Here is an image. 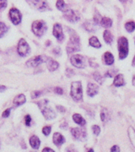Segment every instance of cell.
Returning a JSON list of instances; mask_svg holds the SVG:
<instances>
[{"label":"cell","instance_id":"6da1fadb","mask_svg":"<svg viewBox=\"0 0 135 152\" xmlns=\"http://www.w3.org/2000/svg\"><path fill=\"white\" fill-rule=\"evenodd\" d=\"M38 106L41 109L42 113L43 114L44 118L46 119L51 120L53 119L56 118V113H54V111L51 107H47V104H48V101L47 100H42V101H40L38 102Z\"/></svg>","mask_w":135,"mask_h":152},{"label":"cell","instance_id":"7a4b0ae2","mask_svg":"<svg viewBox=\"0 0 135 152\" xmlns=\"http://www.w3.org/2000/svg\"><path fill=\"white\" fill-rule=\"evenodd\" d=\"M70 95L72 98L76 101L80 102L83 98V90L80 81H74L71 84Z\"/></svg>","mask_w":135,"mask_h":152},{"label":"cell","instance_id":"3957f363","mask_svg":"<svg viewBox=\"0 0 135 152\" xmlns=\"http://www.w3.org/2000/svg\"><path fill=\"white\" fill-rule=\"evenodd\" d=\"M70 34V39L69 42L67 45V52L68 53H73L74 52L80 51V38L76 35L75 32L72 31Z\"/></svg>","mask_w":135,"mask_h":152},{"label":"cell","instance_id":"277c9868","mask_svg":"<svg viewBox=\"0 0 135 152\" xmlns=\"http://www.w3.org/2000/svg\"><path fill=\"white\" fill-rule=\"evenodd\" d=\"M118 51H119V58L124 59L128 54V42L127 38L123 37L118 39Z\"/></svg>","mask_w":135,"mask_h":152},{"label":"cell","instance_id":"5b68a950","mask_svg":"<svg viewBox=\"0 0 135 152\" xmlns=\"http://www.w3.org/2000/svg\"><path fill=\"white\" fill-rule=\"evenodd\" d=\"M31 29H32L33 33L37 36V37H42L43 36V34L47 30V25L43 20H36L32 23L31 26Z\"/></svg>","mask_w":135,"mask_h":152},{"label":"cell","instance_id":"8992f818","mask_svg":"<svg viewBox=\"0 0 135 152\" xmlns=\"http://www.w3.org/2000/svg\"><path fill=\"white\" fill-rule=\"evenodd\" d=\"M17 50H18V53L21 57H26L31 52V48H30L29 44L27 43L25 39H23V38L19 41Z\"/></svg>","mask_w":135,"mask_h":152},{"label":"cell","instance_id":"52a82bcc","mask_svg":"<svg viewBox=\"0 0 135 152\" xmlns=\"http://www.w3.org/2000/svg\"><path fill=\"white\" fill-rule=\"evenodd\" d=\"M71 64L79 68V69H84L86 66V63H85V59L83 56L80 54H75L72 56L70 58Z\"/></svg>","mask_w":135,"mask_h":152},{"label":"cell","instance_id":"ba28073f","mask_svg":"<svg viewBox=\"0 0 135 152\" xmlns=\"http://www.w3.org/2000/svg\"><path fill=\"white\" fill-rule=\"evenodd\" d=\"M9 18H10L12 23L17 26L21 22L22 15L19 10H17L15 8H13L9 10Z\"/></svg>","mask_w":135,"mask_h":152},{"label":"cell","instance_id":"9c48e42d","mask_svg":"<svg viewBox=\"0 0 135 152\" xmlns=\"http://www.w3.org/2000/svg\"><path fill=\"white\" fill-rule=\"evenodd\" d=\"M71 133L76 140H85L86 139V132L84 129L80 128H73L71 129Z\"/></svg>","mask_w":135,"mask_h":152},{"label":"cell","instance_id":"30bf717a","mask_svg":"<svg viewBox=\"0 0 135 152\" xmlns=\"http://www.w3.org/2000/svg\"><path fill=\"white\" fill-rule=\"evenodd\" d=\"M44 62V58L42 56H36L33 57L31 59H29L26 62V66L30 67V68H36L39 66L41 64H42Z\"/></svg>","mask_w":135,"mask_h":152},{"label":"cell","instance_id":"8fae6325","mask_svg":"<svg viewBox=\"0 0 135 152\" xmlns=\"http://www.w3.org/2000/svg\"><path fill=\"white\" fill-rule=\"evenodd\" d=\"M53 33L54 37L57 38L59 42H63V39H64V35H63V32L62 26H61L60 24L56 23V24L54 25Z\"/></svg>","mask_w":135,"mask_h":152},{"label":"cell","instance_id":"7c38bea8","mask_svg":"<svg viewBox=\"0 0 135 152\" xmlns=\"http://www.w3.org/2000/svg\"><path fill=\"white\" fill-rule=\"evenodd\" d=\"M63 17L67 20L72 22V23L77 22L80 20V16L73 10H69V9L67 11H65L64 14H63Z\"/></svg>","mask_w":135,"mask_h":152},{"label":"cell","instance_id":"4fadbf2b","mask_svg":"<svg viewBox=\"0 0 135 152\" xmlns=\"http://www.w3.org/2000/svg\"><path fill=\"white\" fill-rule=\"evenodd\" d=\"M30 4H31L33 7H35L36 9H37L38 10L45 11L49 10L48 4H47V2L45 1H27Z\"/></svg>","mask_w":135,"mask_h":152},{"label":"cell","instance_id":"5bb4252c","mask_svg":"<svg viewBox=\"0 0 135 152\" xmlns=\"http://www.w3.org/2000/svg\"><path fill=\"white\" fill-rule=\"evenodd\" d=\"M99 88L96 85L93 84V83H89L88 86H87V94L89 95V96H94L98 93Z\"/></svg>","mask_w":135,"mask_h":152},{"label":"cell","instance_id":"9a60e30c","mask_svg":"<svg viewBox=\"0 0 135 152\" xmlns=\"http://www.w3.org/2000/svg\"><path fill=\"white\" fill-rule=\"evenodd\" d=\"M53 143L57 146H60L61 145H63L65 142V139L60 133H55L53 134Z\"/></svg>","mask_w":135,"mask_h":152},{"label":"cell","instance_id":"2e32d148","mask_svg":"<svg viewBox=\"0 0 135 152\" xmlns=\"http://www.w3.org/2000/svg\"><path fill=\"white\" fill-rule=\"evenodd\" d=\"M26 96L23 95V94H20V95L16 96L14 99V101H13L14 105L15 107H20L24 103H26Z\"/></svg>","mask_w":135,"mask_h":152},{"label":"cell","instance_id":"e0dca14e","mask_svg":"<svg viewBox=\"0 0 135 152\" xmlns=\"http://www.w3.org/2000/svg\"><path fill=\"white\" fill-rule=\"evenodd\" d=\"M47 68L50 71H55L58 69V68L59 67V64L55 61V60L52 59V58H47Z\"/></svg>","mask_w":135,"mask_h":152},{"label":"cell","instance_id":"ac0fdd59","mask_svg":"<svg viewBox=\"0 0 135 152\" xmlns=\"http://www.w3.org/2000/svg\"><path fill=\"white\" fill-rule=\"evenodd\" d=\"M30 145L33 149L37 150L38 148L40 147V145H41L40 139L36 135H32L30 138Z\"/></svg>","mask_w":135,"mask_h":152},{"label":"cell","instance_id":"d6986e66","mask_svg":"<svg viewBox=\"0 0 135 152\" xmlns=\"http://www.w3.org/2000/svg\"><path fill=\"white\" fill-rule=\"evenodd\" d=\"M96 26H97V25L94 22V20H93V21L88 20V21H86L84 24V28H85L86 31H88L93 32V31H96V29H97Z\"/></svg>","mask_w":135,"mask_h":152},{"label":"cell","instance_id":"ffe728a7","mask_svg":"<svg viewBox=\"0 0 135 152\" xmlns=\"http://www.w3.org/2000/svg\"><path fill=\"white\" fill-rule=\"evenodd\" d=\"M73 120L77 124L81 125V126H84V125L86 124L85 120L83 118V117L78 113H75L73 115Z\"/></svg>","mask_w":135,"mask_h":152},{"label":"cell","instance_id":"44dd1931","mask_svg":"<svg viewBox=\"0 0 135 152\" xmlns=\"http://www.w3.org/2000/svg\"><path fill=\"white\" fill-rule=\"evenodd\" d=\"M124 78L123 75H117L115 77V80H114V86L117 87L122 86L124 85Z\"/></svg>","mask_w":135,"mask_h":152},{"label":"cell","instance_id":"7402d4cb","mask_svg":"<svg viewBox=\"0 0 135 152\" xmlns=\"http://www.w3.org/2000/svg\"><path fill=\"white\" fill-rule=\"evenodd\" d=\"M128 137H129L131 144L135 150V129L133 127H129L128 129Z\"/></svg>","mask_w":135,"mask_h":152},{"label":"cell","instance_id":"603a6c76","mask_svg":"<svg viewBox=\"0 0 135 152\" xmlns=\"http://www.w3.org/2000/svg\"><path fill=\"white\" fill-rule=\"evenodd\" d=\"M104 60H105L106 64H107V65H112L114 63L113 55L111 53H109V52H107V53L104 54Z\"/></svg>","mask_w":135,"mask_h":152},{"label":"cell","instance_id":"cb8c5ba5","mask_svg":"<svg viewBox=\"0 0 135 152\" xmlns=\"http://www.w3.org/2000/svg\"><path fill=\"white\" fill-rule=\"evenodd\" d=\"M90 45L93 47V48H100L101 47V44L99 42L97 37H92L90 38V42H89Z\"/></svg>","mask_w":135,"mask_h":152},{"label":"cell","instance_id":"d4e9b609","mask_svg":"<svg viewBox=\"0 0 135 152\" xmlns=\"http://www.w3.org/2000/svg\"><path fill=\"white\" fill-rule=\"evenodd\" d=\"M101 25L103 27L110 28L112 25V20L108 17H103L101 19Z\"/></svg>","mask_w":135,"mask_h":152},{"label":"cell","instance_id":"484cf974","mask_svg":"<svg viewBox=\"0 0 135 152\" xmlns=\"http://www.w3.org/2000/svg\"><path fill=\"white\" fill-rule=\"evenodd\" d=\"M103 37H104V40L106 41V42H107V43L111 44L112 42V41H113V37H112V33L110 32L109 31H107V30L104 31Z\"/></svg>","mask_w":135,"mask_h":152},{"label":"cell","instance_id":"4316f807","mask_svg":"<svg viewBox=\"0 0 135 152\" xmlns=\"http://www.w3.org/2000/svg\"><path fill=\"white\" fill-rule=\"evenodd\" d=\"M101 119L103 123H107L108 122V120L110 119V115L108 111L106 108H104L101 113Z\"/></svg>","mask_w":135,"mask_h":152},{"label":"cell","instance_id":"83f0119b","mask_svg":"<svg viewBox=\"0 0 135 152\" xmlns=\"http://www.w3.org/2000/svg\"><path fill=\"white\" fill-rule=\"evenodd\" d=\"M56 6H57V8L61 11H67L69 10V8H68V6L66 5V4L64 3V1H63V0H59V1H58L57 2V4H56Z\"/></svg>","mask_w":135,"mask_h":152},{"label":"cell","instance_id":"f1b7e54d","mask_svg":"<svg viewBox=\"0 0 135 152\" xmlns=\"http://www.w3.org/2000/svg\"><path fill=\"white\" fill-rule=\"evenodd\" d=\"M8 31V27L4 22H0V38L3 37Z\"/></svg>","mask_w":135,"mask_h":152},{"label":"cell","instance_id":"f546056e","mask_svg":"<svg viewBox=\"0 0 135 152\" xmlns=\"http://www.w3.org/2000/svg\"><path fill=\"white\" fill-rule=\"evenodd\" d=\"M125 28L128 32H133L135 30V23L134 21L127 22L125 25Z\"/></svg>","mask_w":135,"mask_h":152},{"label":"cell","instance_id":"4dcf8cb0","mask_svg":"<svg viewBox=\"0 0 135 152\" xmlns=\"http://www.w3.org/2000/svg\"><path fill=\"white\" fill-rule=\"evenodd\" d=\"M51 130H52V128L51 126H45L43 129H42V133L46 136H48L51 133Z\"/></svg>","mask_w":135,"mask_h":152},{"label":"cell","instance_id":"1f68e13d","mask_svg":"<svg viewBox=\"0 0 135 152\" xmlns=\"http://www.w3.org/2000/svg\"><path fill=\"white\" fill-rule=\"evenodd\" d=\"M93 77L95 78V80L98 81V83H100V84H102V78H101V76L100 74H98V73H95L94 75H93Z\"/></svg>","mask_w":135,"mask_h":152},{"label":"cell","instance_id":"d6a6232c","mask_svg":"<svg viewBox=\"0 0 135 152\" xmlns=\"http://www.w3.org/2000/svg\"><path fill=\"white\" fill-rule=\"evenodd\" d=\"M92 130H93V133L96 134V135H99V134L101 133V129L98 125H94L92 126Z\"/></svg>","mask_w":135,"mask_h":152},{"label":"cell","instance_id":"836d02e7","mask_svg":"<svg viewBox=\"0 0 135 152\" xmlns=\"http://www.w3.org/2000/svg\"><path fill=\"white\" fill-rule=\"evenodd\" d=\"M101 15H99V14H96L95 15H94V22L96 24V25H98V24H101Z\"/></svg>","mask_w":135,"mask_h":152},{"label":"cell","instance_id":"e575fe53","mask_svg":"<svg viewBox=\"0 0 135 152\" xmlns=\"http://www.w3.org/2000/svg\"><path fill=\"white\" fill-rule=\"evenodd\" d=\"M42 91H33L32 94H31V97L33 99H35V98H37L39 97L41 95H42Z\"/></svg>","mask_w":135,"mask_h":152},{"label":"cell","instance_id":"d590c367","mask_svg":"<svg viewBox=\"0 0 135 152\" xmlns=\"http://www.w3.org/2000/svg\"><path fill=\"white\" fill-rule=\"evenodd\" d=\"M7 1L5 0H0V10H4V9H5L6 7H7Z\"/></svg>","mask_w":135,"mask_h":152},{"label":"cell","instance_id":"8d00e7d4","mask_svg":"<svg viewBox=\"0 0 135 152\" xmlns=\"http://www.w3.org/2000/svg\"><path fill=\"white\" fill-rule=\"evenodd\" d=\"M116 72H117V69H112V70H109L108 72H107L106 76H107V77H112V76L115 75Z\"/></svg>","mask_w":135,"mask_h":152},{"label":"cell","instance_id":"74e56055","mask_svg":"<svg viewBox=\"0 0 135 152\" xmlns=\"http://www.w3.org/2000/svg\"><path fill=\"white\" fill-rule=\"evenodd\" d=\"M25 120H26V126H30L31 125V118L30 115H26L25 117Z\"/></svg>","mask_w":135,"mask_h":152},{"label":"cell","instance_id":"f35d334b","mask_svg":"<svg viewBox=\"0 0 135 152\" xmlns=\"http://www.w3.org/2000/svg\"><path fill=\"white\" fill-rule=\"evenodd\" d=\"M54 92L57 93V94H58V95H63V89H62V88H60V87H56V88L54 89Z\"/></svg>","mask_w":135,"mask_h":152},{"label":"cell","instance_id":"ab89813d","mask_svg":"<svg viewBox=\"0 0 135 152\" xmlns=\"http://www.w3.org/2000/svg\"><path fill=\"white\" fill-rule=\"evenodd\" d=\"M9 114H10V108H8L6 109L5 111L3 113V118H8L9 116Z\"/></svg>","mask_w":135,"mask_h":152},{"label":"cell","instance_id":"60d3db41","mask_svg":"<svg viewBox=\"0 0 135 152\" xmlns=\"http://www.w3.org/2000/svg\"><path fill=\"white\" fill-rule=\"evenodd\" d=\"M111 152H120V148L117 145H114L111 149Z\"/></svg>","mask_w":135,"mask_h":152},{"label":"cell","instance_id":"b9f144b4","mask_svg":"<svg viewBox=\"0 0 135 152\" xmlns=\"http://www.w3.org/2000/svg\"><path fill=\"white\" fill-rule=\"evenodd\" d=\"M42 152H55V151H54L53 149H51V148L46 147V148H44L43 150H42Z\"/></svg>","mask_w":135,"mask_h":152},{"label":"cell","instance_id":"7bdbcfd3","mask_svg":"<svg viewBox=\"0 0 135 152\" xmlns=\"http://www.w3.org/2000/svg\"><path fill=\"white\" fill-rule=\"evenodd\" d=\"M57 108H58V110L59 112H61V113H64L65 112V108L63 107H62V106H57Z\"/></svg>","mask_w":135,"mask_h":152},{"label":"cell","instance_id":"ee69618b","mask_svg":"<svg viewBox=\"0 0 135 152\" xmlns=\"http://www.w3.org/2000/svg\"><path fill=\"white\" fill-rule=\"evenodd\" d=\"M6 90V87L4 86H0V92H3Z\"/></svg>","mask_w":135,"mask_h":152},{"label":"cell","instance_id":"f6af8a7d","mask_svg":"<svg viewBox=\"0 0 135 152\" xmlns=\"http://www.w3.org/2000/svg\"><path fill=\"white\" fill-rule=\"evenodd\" d=\"M133 85L135 86V76H134V78H133Z\"/></svg>","mask_w":135,"mask_h":152},{"label":"cell","instance_id":"bcb514c9","mask_svg":"<svg viewBox=\"0 0 135 152\" xmlns=\"http://www.w3.org/2000/svg\"><path fill=\"white\" fill-rule=\"evenodd\" d=\"M133 66H135V56L134 58V60H133Z\"/></svg>","mask_w":135,"mask_h":152},{"label":"cell","instance_id":"7dc6e473","mask_svg":"<svg viewBox=\"0 0 135 152\" xmlns=\"http://www.w3.org/2000/svg\"><path fill=\"white\" fill-rule=\"evenodd\" d=\"M87 152H94V150H93V149H90Z\"/></svg>","mask_w":135,"mask_h":152},{"label":"cell","instance_id":"c3c4849f","mask_svg":"<svg viewBox=\"0 0 135 152\" xmlns=\"http://www.w3.org/2000/svg\"><path fill=\"white\" fill-rule=\"evenodd\" d=\"M31 152H36V151H31Z\"/></svg>","mask_w":135,"mask_h":152}]
</instances>
